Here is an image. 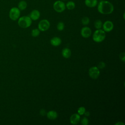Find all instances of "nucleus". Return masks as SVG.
Here are the masks:
<instances>
[{"mask_svg":"<svg viewBox=\"0 0 125 125\" xmlns=\"http://www.w3.org/2000/svg\"><path fill=\"white\" fill-rule=\"evenodd\" d=\"M98 11L104 15H108L112 13L114 10L113 5L107 0H101L98 4Z\"/></svg>","mask_w":125,"mask_h":125,"instance_id":"obj_1","label":"nucleus"},{"mask_svg":"<svg viewBox=\"0 0 125 125\" xmlns=\"http://www.w3.org/2000/svg\"><path fill=\"white\" fill-rule=\"evenodd\" d=\"M18 24L21 28H26L31 25L32 20L28 16H22L18 19Z\"/></svg>","mask_w":125,"mask_h":125,"instance_id":"obj_2","label":"nucleus"},{"mask_svg":"<svg viewBox=\"0 0 125 125\" xmlns=\"http://www.w3.org/2000/svg\"><path fill=\"white\" fill-rule=\"evenodd\" d=\"M93 40L96 42H103L105 38V32L101 29H97L93 33Z\"/></svg>","mask_w":125,"mask_h":125,"instance_id":"obj_3","label":"nucleus"},{"mask_svg":"<svg viewBox=\"0 0 125 125\" xmlns=\"http://www.w3.org/2000/svg\"><path fill=\"white\" fill-rule=\"evenodd\" d=\"M21 10L17 7H12L9 12V18L12 21H16L20 18Z\"/></svg>","mask_w":125,"mask_h":125,"instance_id":"obj_4","label":"nucleus"},{"mask_svg":"<svg viewBox=\"0 0 125 125\" xmlns=\"http://www.w3.org/2000/svg\"><path fill=\"white\" fill-rule=\"evenodd\" d=\"M53 7L55 11L58 13H61L65 9V5L63 2L61 0H57L54 2Z\"/></svg>","mask_w":125,"mask_h":125,"instance_id":"obj_5","label":"nucleus"},{"mask_svg":"<svg viewBox=\"0 0 125 125\" xmlns=\"http://www.w3.org/2000/svg\"><path fill=\"white\" fill-rule=\"evenodd\" d=\"M100 72L99 69L97 66H92L88 70V74L90 78L93 79H97L100 76Z\"/></svg>","mask_w":125,"mask_h":125,"instance_id":"obj_6","label":"nucleus"},{"mask_svg":"<svg viewBox=\"0 0 125 125\" xmlns=\"http://www.w3.org/2000/svg\"><path fill=\"white\" fill-rule=\"evenodd\" d=\"M50 27V22L47 20H41L38 24V29L41 31H45Z\"/></svg>","mask_w":125,"mask_h":125,"instance_id":"obj_7","label":"nucleus"},{"mask_svg":"<svg viewBox=\"0 0 125 125\" xmlns=\"http://www.w3.org/2000/svg\"><path fill=\"white\" fill-rule=\"evenodd\" d=\"M102 26L104 31L106 32H110L113 30L114 27V24L113 22L110 21H105Z\"/></svg>","mask_w":125,"mask_h":125,"instance_id":"obj_8","label":"nucleus"},{"mask_svg":"<svg viewBox=\"0 0 125 125\" xmlns=\"http://www.w3.org/2000/svg\"><path fill=\"white\" fill-rule=\"evenodd\" d=\"M81 34L83 37L87 38L89 37L91 35V30L88 27H83L81 30Z\"/></svg>","mask_w":125,"mask_h":125,"instance_id":"obj_9","label":"nucleus"},{"mask_svg":"<svg viewBox=\"0 0 125 125\" xmlns=\"http://www.w3.org/2000/svg\"><path fill=\"white\" fill-rule=\"evenodd\" d=\"M80 116L79 114L75 113L72 114L70 118V122L72 125H77L80 121Z\"/></svg>","mask_w":125,"mask_h":125,"instance_id":"obj_10","label":"nucleus"},{"mask_svg":"<svg viewBox=\"0 0 125 125\" xmlns=\"http://www.w3.org/2000/svg\"><path fill=\"white\" fill-rule=\"evenodd\" d=\"M29 17L33 21L38 20L40 17V12L38 10H33L30 13Z\"/></svg>","mask_w":125,"mask_h":125,"instance_id":"obj_11","label":"nucleus"},{"mask_svg":"<svg viewBox=\"0 0 125 125\" xmlns=\"http://www.w3.org/2000/svg\"><path fill=\"white\" fill-rule=\"evenodd\" d=\"M62 40L61 39L57 37H53L50 40V43L51 45L54 46H58L61 44Z\"/></svg>","mask_w":125,"mask_h":125,"instance_id":"obj_12","label":"nucleus"},{"mask_svg":"<svg viewBox=\"0 0 125 125\" xmlns=\"http://www.w3.org/2000/svg\"><path fill=\"white\" fill-rule=\"evenodd\" d=\"M84 3L88 7L92 8L97 6L98 4L97 0H85Z\"/></svg>","mask_w":125,"mask_h":125,"instance_id":"obj_13","label":"nucleus"},{"mask_svg":"<svg viewBox=\"0 0 125 125\" xmlns=\"http://www.w3.org/2000/svg\"><path fill=\"white\" fill-rule=\"evenodd\" d=\"M46 116L47 118L50 120H55L57 118L58 114L55 111L50 110L47 113Z\"/></svg>","mask_w":125,"mask_h":125,"instance_id":"obj_14","label":"nucleus"},{"mask_svg":"<svg viewBox=\"0 0 125 125\" xmlns=\"http://www.w3.org/2000/svg\"><path fill=\"white\" fill-rule=\"evenodd\" d=\"M62 56L65 58H69L71 55V51L68 48H64L62 50Z\"/></svg>","mask_w":125,"mask_h":125,"instance_id":"obj_15","label":"nucleus"},{"mask_svg":"<svg viewBox=\"0 0 125 125\" xmlns=\"http://www.w3.org/2000/svg\"><path fill=\"white\" fill-rule=\"evenodd\" d=\"M27 6V2L25 0H21L18 4V8L21 10V11H23L25 10Z\"/></svg>","mask_w":125,"mask_h":125,"instance_id":"obj_16","label":"nucleus"},{"mask_svg":"<svg viewBox=\"0 0 125 125\" xmlns=\"http://www.w3.org/2000/svg\"><path fill=\"white\" fill-rule=\"evenodd\" d=\"M65 7L68 10H73L75 7V3L73 1H69L66 3Z\"/></svg>","mask_w":125,"mask_h":125,"instance_id":"obj_17","label":"nucleus"},{"mask_svg":"<svg viewBox=\"0 0 125 125\" xmlns=\"http://www.w3.org/2000/svg\"><path fill=\"white\" fill-rule=\"evenodd\" d=\"M94 26L97 29H101L103 25V23L102 21L100 20H97L95 21L94 22Z\"/></svg>","mask_w":125,"mask_h":125,"instance_id":"obj_18","label":"nucleus"},{"mask_svg":"<svg viewBox=\"0 0 125 125\" xmlns=\"http://www.w3.org/2000/svg\"><path fill=\"white\" fill-rule=\"evenodd\" d=\"M40 31L39 29H34L31 31V35L33 37H36L39 35Z\"/></svg>","mask_w":125,"mask_h":125,"instance_id":"obj_19","label":"nucleus"},{"mask_svg":"<svg viewBox=\"0 0 125 125\" xmlns=\"http://www.w3.org/2000/svg\"><path fill=\"white\" fill-rule=\"evenodd\" d=\"M90 22L89 19L87 17H84L82 19V23L83 25H87Z\"/></svg>","mask_w":125,"mask_h":125,"instance_id":"obj_20","label":"nucleus"},{"mask_svg":"<svg viewBox=\"0 0 125 125\" xmlns=\"http://www.w3.org/2000/svg\"><path fill=\"white\" fill-rule=\"evenodd\" d=\"M64 28V24L62 22H59L57 25V28L59 31H62Z\"/></svg>","mask_w":125,"mask_h":125,"instance_id":"obj_21","label":"nucleus"},{"mask_svg":"<svg viewBox=\"0 0 125 125\" xmlns=\"http://www.w3.org/2000/svg\"><path fill=\"white\" fill-rule=\"evenodd\" d=\"M85 111V108L83 106L80 107L78 109V113L80 115H83Z\"/></svg>","mask_w":125,"mask_h":125,"instance_id":"obj_22","label":"nucleus"},{"mask_svg":"<svg viewBox=\"0 0 125 125\" xmlns=\"http://www.w3.org/2000/svg\"><path fill=\"white\" fill-rule=\"evenodd\" d=\"M88 120L85 117H83L81 121V123L83 125H87L88 124Z\"/></svg>","mask_w":125,"mask_h":125,"instance_id":"obj_23","label":"nucleus"},{"mask_svg":"<svg viewBox=\"0 0 125 125\" xmlns=\"http://www.w3.org/2000/svg\"><path fill=\"white\" fill-rule=\"evenodd\" d=\"M105 66V64L104 62H101L98 64V68L99 69H103Z\"/></svg>","mask_w":125,"mask_h":125,"instance_id":"obj_24","label":"nucleus"},{"mask_svg":"<svg viewBox=\"0 0 125 125\" xmlns=\"http://www.w3.org/2000/svg\"><path fill=\"white\" fill-rule=\"evenodd\" d=\"M119 57H120V59H121V60L122 61H123V62H125V52L121 53L120 54Z\"/></svg>","mask_w":125,"mask_h":125,"instance_id":"obj_25","label":"nucleus"},{"mask_svg":"<svg viewBox=\"0 0 125 125\" xmlns=\"http://www.w3.org/2000/svg\"><path fill=\"white\" fill-rule=\"evenodd\" d=\"M40 114L41 115H44L45 114V111L44 109H42L40 111Z\"/></svg>","mask_w":125,"mask_h":125,"instance_id":"obj_26","label":"nucleus"},{"mask_svg":"<svg viewBox=\"0 0 125 125\" xmlns=\"http://www.w3.org/2000/svg\"><path fill=\"white\" fill-rule=\"evenodd\" d=\"M125 124L122 122H118L115 124V125H124Z\"/></svg>","mask_w":125,"mask_h":125,"instance_id":"obj_27","label":"nucleus"},{"mask_svg":"<svg viewBox=\"0 0 125 125\" xmlns=\"http://www.w3.org/2000/svg\"><path fill=\"white\" fill-rule=\"evenodd\" d=\"M84 114L85 115V116H89L90 115V113H89V111H85Z\"/></svg>","mask_w":125,"mask_h":125,"instance_id":"obj_28","label":"nucleus"},{"mask_svg":"<svg viewBox=\"0 0 125 125\" xmlns=\"http://www.w3.org/2000/svg\"><path fill=\"white\" fill-rule=\"evenodd\" d=\"M123 17H124V19H125V13H124V16H123Z\"/></svg>","mask_w":125,"mask_h":125,"instance_id":"obj_29","label":"nucleus"},{"mask_svg":"<svg viewBox=\"0 0 125 125\" xmlns=\"http://www.w3.org/2000/svg\"></svg>","mask_w":125,"mask_h":125,"instance_id":"obj_30","label":"nucleus"},{"mask_svg":"<svg viewBox=\"0 0 125 125\" xmlns=\"http://www.w3.org/2000/svg\"></svg>","mask_w":125,"mask_h":125,"instance_id":"obj_31","label":"nucleus"}]
</instances>
